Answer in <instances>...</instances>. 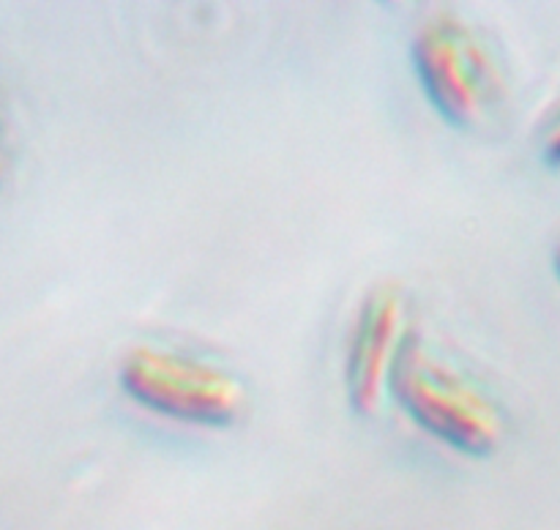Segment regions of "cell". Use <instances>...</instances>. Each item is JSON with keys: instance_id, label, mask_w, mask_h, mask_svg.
<instances>
[{"instance_id": "obj_1", "label": "cell", "mask_w": 560, "mask_h": 530, "mask_svg": "<svg viewBox=\"0 0 560 530\" xmlns=\"http://www.w3.org/2000/svg\"><path fill=\"white\" fill-rule=\"evenodd\" d=\"M392 399L421 432L463 457H490L506 435L498 399L419 333L399 355Z\"/></svg>"}, {"instance_id": "obj_2", "label": "cell", "mask_w": 560, "mask_h": 530, "mask_svg": "<svg viewBox=\"0 0 560 530\" xmlns=\"http://www.w3.org/2000/svg\"><path fill=\"white\" fill-rule=\"evenodd\" d=\"M118 382L148 413L200 429H230L249 408V388L235 372L162 344L126 350Z\"/></svg>"}, {"instance_id": "obj_3", "label": "cell", "mask_w": 560, "mask_h": 530, "mask_svg": "<svg viewBox=\"0 0 560 530\" xmlns=\"http://www.w3.org/2000/svg\"><path fill=\"white\" fill-rule=\"evenodd\" d=\"M410 58L427 102L448 126L479 131L495 123L506 104V80L470 22L457 14L430 16L416 31Z\"/></svg>"}, {"instance_id": "obj_4", "label": "cell", "mask_w": 560, "mask_h": 530, "mask_svg": "<svg viewBox=\"0 0 560 530\" xmlns=\"http://www.w3.org/2000/svg\"><path fill=\"white\" fill-rule=\"evenodd\" d=\"M413 333L402 284L381 282L361 298L345 348V393L359 419H375L386 408L394 369Z\"/></svg>"}, {"instance_id": "obj_5", "label": "cell", "mask_w": 560, "mask_h": 530, "mask_svg": "<svg viewBox=\"0 0 560 530\" xmlns=\"http://www.w3.org/2000/svg\"><path fill=\"white\" fill-rule=\"evenodd\" d=\"M541 158H545L547 167L560 173V107L552 115L550 126L545 131V140H541Z\"/></svg>"}, {"instance_id": "obj_6", "label": "cell", "mask_w": 560, "mask_h": 530, "mask_svg": "<svg viewBox=\"0 0 560 530\" xmlns=\"http://www.w3.org/2000/svg\"><path fill=\"white\" fill-rule=\"evenodd\" d=\"M9 167H11L9 148H5V142L0 140V186H3L5 178H9Z\"/></svg>"}, {"instance_id": "obj_7", "label": "cell", "mask_w": 560, "mask_h": 530, "mask_svg": "<svg viewBox=\"0 0 560 530\" xmlns=\"http://www.w3.org/2000/svg\"><path fill=\"white\" fill-rule=\"evenodd\" d=\"M552 268H556L558 282H560V238H558V244H556V251H552Z\"/></svg>"}]
</instances>
